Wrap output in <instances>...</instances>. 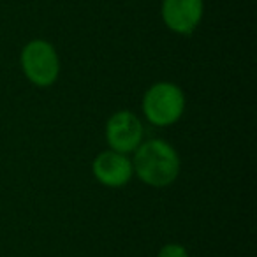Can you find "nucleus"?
<instances>
[{"label":"nucleus","instance_id":"f257e3e1","mask_svg":"<svg viewBox=\"0 0 257 257\" xmlns=\"http://www.w3.org/2000/svg\"><path fill=\"white\" fill-rule=\"evenodd\" d=\"M133 168L134 175L148 187L166 189L173 185L180 175L182 161L180 155L166 140H148L143 141L134 150Z\"/></svg>","mask_w":257,"mask_h":257},{"label":"nucleus","instance_id":"f03ea898","mask_svg":"<svg viewBox=\"0 0 257 257\" xmlns=\"http://www.w3.org/2000/svg\"><path fill=\"white\" fill-rule=\"evenodd\" d=\"M185 93L176 83L157 81L143 95L141 109L148 123L155 127H168L173 125L185 113Z\"/></svg>","mask_w":257,"mask_h":257},{"label":"nucleus","instance_id":"7ed1b4c3","mask_svg":"<svg viewBox=\"0 0 257 257\" xmlns=\"http://www.w3.org/2000/svg\"><path fill=\"white\" fill-rule=\"evenodd\" d=\"M20 64L25 78L39 88L55 85L60 76V58L57 50L44 39L29 41L20 55Z\"/></svg>","mask_w":257,"mask_h":257},{"label":"nucleus","instance_id":"20e7f679","mask_svg":"<svg viewBox=\"0 0 257 257\" xmlns=\"http://www.w3.org/2000/svg\"><path fill=\"white\" fill-rule=\"evenodd\" d=\"M145 128L140 116L128 109H120L109 116L106 121V136L109 150L118 154H134L138 147L143 143Z\"/></svg>","mask_w":257,"mask_h":257},{"label":"nucleus","instance_id":"39448f33","mask_svg":"<svg viewBox=\"0 0 257 257\" xmlns=\"http://www.w3.org/2000/svg\"><path fill=\"white\" fill-rule=\"evenodd\" d=\"M161 16L173 34L190 36L203 22L204 0H162Z\"/></svg>","mask_w":257,"mask_h":257},{"label":"nucleus","instance_id":"423d86ee","mask_svg":"<svg viewBox=\"0 0 257 257\" xmlns=\"http://www.w3.org/2000/svg\"><path fill=\"white\" fill-rule=\"evenodd\" d=\"M92 173L100 185L107 189H121L134 176L131 157L113 150L100 152L92 162Z\"/></svg>","mask_w":257,"mask_h":257},{"label":"nucleus","instance_id":"0eeeda50","mask_svg":"<svg viewBox=\"0 0 257 257\" xmlns=\"http://www.w3.org/2000/svg\"><path fill=\"white\" fill-rule=\"evenodd\" d=\"M157 257H190L189 250L180 243H166L161 250H159Z\"/></svg>","mask_w":257,"mask_h":257}]
</instances>
